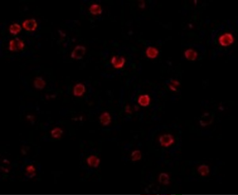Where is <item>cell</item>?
<instances>
[{"instance_id":"14","label":"cell","mask_w":238,"mask_h":195,"mask_svg":"<svg viewBox=\"0 0 238 195\" xmlns=\"http://www.w3.org/2000/svg\"><path fill=\"white\" fill-rule=\"evenodd\" d=\"M89 11L91 14L94 15L101 14L103 12V10L101 7L97 4H94L90 7Z\"/></svg>"},{"instance_id":"9","label":"cell","mask_w":238,"mask_h":195,"mask_svg":"<svg viewBox=\"0 0 238 195\" xmlns=\"http://www.w3.org/2000/svg\"><path fill=\"white\" fill-rule=\"evenodd\" d=\"M99 120L100 122L104 126L108 125L111 122L110 115L107 112L103 113L99 117Z\"/></svg>"},{"instance_id":"3","label":"cell","mask_w":238,"mask_h":195,"mask_svg":"<svg viewBox=\"0 0 238 195\" xmlns=\"http://www.w3.org/2000/svg\"><path fill=\"white\" fill-rule=\"evenodd\" d=\"M86 48L81 46H77L73 50L71 57L76 60H81L85 54Z\"/></svg>"},{"instance_id":"4","label":"cell","mask_w":238,"mask_h":195,"mask_svg":"<svg viewBox=\"0 0 238 195\" xmlns=\"http://www.w3.org/2000/svg\"><path fill=\"white\" fill-rule=\"evenodd\" d=\"M159 142L162 146L167 147L173 144L174 140L171 135L165 134L160 137Z\"/></svg>"},{"instance_id":"13","label":"cell","mask_w":238,"mask_h":195,"mask_svg":"<svg viewBox=\"0 0 238 195\" xmlns=\"http://www.w3.org/2000/svg\"><path fill=\"white\" fill-rule=\"evenodd\" d=\"M34 85L35 88L42 90L46 85V82L41 77H37L34 80Z\"/></svg>"},{"instance_id":"7","label":"cell","mask_w":238,"mask_h":195,"mask_svg":"<svg viewBox=\"0 0 238 195\" xmlns=\"http://www.w3.org/2000/svg\"><path fill=\"white\" fill-rule=\"evenodd\" d=\"M85 91V87L82 84H76L74 88V94L76 96H81Z\"/></svg>"},{"instance_id":"11","label":"cell","mask_w":238,"mask_h":195,"mask_svg":"<svg viewBox=\"0 0 238 195\" xmlns=\"http://www.w3.org/2000/svg\"><path fill=\"white\" fill-rule=\"evenodd\" d=\"M185 55L188 60L194 61L197 58L198 54L194 50L189 49L185 51Z\"/></svg>"},{"instance_id":"2","label":"cell","mask_w":238,"mask_h":195,"mask_svg":"<svg viewBox=\"0 0 238 195\" xmlns=\"http://www.w3.org/2000/svg\"><path fill=\"white\" fill-rule=\"evenodd\" d=\"M234 41L233 35L229 33L223 34L219 38V44L224 47L231 45L234 42Z\"/></svg>"},{"instance_id":"6","label":"cell","mask_w":238,"mask_h":195,"mask_svg":"<svg viewBox=\"0 0 238 195\" xmlns=\"http://www.w3.org/2000/svg\"><path fill=\"white\" fill-rule=\"evenodd\" d=\"M126 60L124 57L114 56L111 60V63L116 69L122 68L124 65Z\"/></svg>"},{"instance_id":"5","label":"cell","mask_w":238,"mask_h":195,"mask_svg":"<svg viewBox=\"0 0 238 195\" xmlns=\"http://www.w3.org/2000/svg\"><path fill=\"white\" fill-rule=\"evenodd\" d=\"M23 27L27 31H35L38 27V23L34 18L26 20L22 24Z\"/></svg>"},{"instance_id":"12","label":"cell","mask_w":238,"mask_h":195,"mask_svg":"<svg viewBox=\"0 0 238 195\" xmlns=\"http://www.w3.org/2000/svg\"><path fill=\"white\" fill-rule=\"evenodd\" d=\"M147 57L150 59H154L157 57L159 54L158 51L154 47H149L147 48L146 51Z\"/></svg>"},{"instance_id":"20","label":"cell","mask_w":238,"mask_h":195,"mask_svg":"<svg viewBox=\"0 0 238 195\" xmlns=\"http://www.w3.org/2000/svg\"><path fill=\"white\" fill-rule=\"evenodd\" d=\"M27 170L28 171H30V172H31V171H35V169H34V167H33L32 166H30L29 167H28V168H27Z\"/></svg>"},{"instance_id":"15","label":"cell","mask_w":238,"mask_h":195,"mask_svg":"<svg viewBox=\"0 0 238 195\" xmlns=\"http://www.w3.org/2000/svg\"><path fill=\"white\" fill-rule=\"evenodd\" d=\"M22 29L21 26L16 23L12 24L10 27L9 31L10 33L13 35H16L19 33Z\"/></svg>"},{"instance_id":"17","label":"cell","mask_w":238,"mask_h":195,"mask_svg":"<svg viewBox=\"0 0 238 195\" xmlns=\"http://www.w3.org/2000/svg\"><path fill=\"white\" fill-rule=\"evenodd\" d=\"M198 171L200 175L203 176L206 175L208 174L210 172L208 166L205 164L200 166L198 169Z\"/></svg>"},{"instance_id":"1","label":"cell","mask_w":238,"mask_h":195,"mask_svg":"<svg viewBox=\"0 0 238 195\" xmlns=\"http://www.w3.org/2000/svg\"><path fill=\"white\" fill-rule=\"evenodd\" d=\"M24 46L23 42L18 38H16L10 41L9 49L11 51H18L23 49Z\"/></svg>"},{"instance_id":"8","label":"cell","mask_w":238,"mask_h":195,"mask_svg":"<svg viewBox=\"0 0 238 195\" xmlns=\"http://www.w3.org/2000/svg\"><path fill=\"white\" fill-rule=\"evenodd\" d=\"M150 101V98L147 94L143 95L140 96L138 100V103L140 106L146 107L149 105Z\"/></svg>"},{"instance_id":"16","label":"cell","mask_w":238,"mask_h":195,"mask_svg":"<svg viewBox=\"0 0 238 195\" xmlns=\"http://www.w3.org/2000/svg\"><path fill=\"white\" fill-rule=\"evenodd\" d=\"M159 183L162 184L167 185L170 183V177L166 173H162L159 176Z\"/></svg>"},{"instance_id":"19","label":"cell","mask_w":238,"mask_h":195,"mask_svg":"<svg viewBox=\"0 0 238 195\" xmlns=\"http://www.w3.org/2000/svg\"><path fill=\"white\" fill-rule=\"evenodd\" d=\"M62 133L63 131L61 129L56 128L52 131L51 134L52 137L55 138H58L61 137V134H62Z\"/></svg>"},{"instance_id":"18","label":"cell","mask_w":238,"mask_h":195,"mask_svg":"<svg viewBox=\"0 0 238 195\" xmlns=\"http://www.w3.org/2000/svg\"><path fill=\"white\" fill-rule=\"evenodd\" d=\"M131 156L132 161L133 162H135L136 161L140 160L142 157L141 152L140 150H136L133 151L132 153Z\"/></svg>"},{"instance_id":"10","label":"cell","mask_w":238,"mask_h":195,"mask_svg":"<svg viewBox=\"0 0 238 195\" xmlns=\"http://www.w3.org/2000/svg\"><path fill=\"white\" fill-rule=\"evenodd\" d=\"M87 163L91 167L97 168L100 164V160L95 156H91L87 159Z\"/></svg>"}]
</instances>
